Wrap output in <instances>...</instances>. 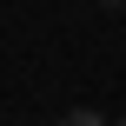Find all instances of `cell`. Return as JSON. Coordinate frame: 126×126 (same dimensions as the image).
<instances>
[{"label": "cell", "instance_id": "cell-1", "mask_svg": "<svg viewBox=\"0 0 126 126\" xmlns=\"http://www.w3.org/2000/svg\"><path fill=\"white\" fill-rule=\"evenodd\" d=\"M60 126H106V120H100V113H86V106H73V113H66Z\"/></svg>", "mask_w": 126, "mask_h": 126}, {"label": "cell", "instance_id": "cell-2", "mask_svg": "<svg viewBox=\"0 0 126 126\" xmlns=\"http://www.w3.org/2000/svg\"><path fill=\"white\" fill-rule=\"evenodd\" d=\"M120 126H126V120H120Z\"/></svg>", "mask_w": 126, "mask_h": 126}]
</instances>
